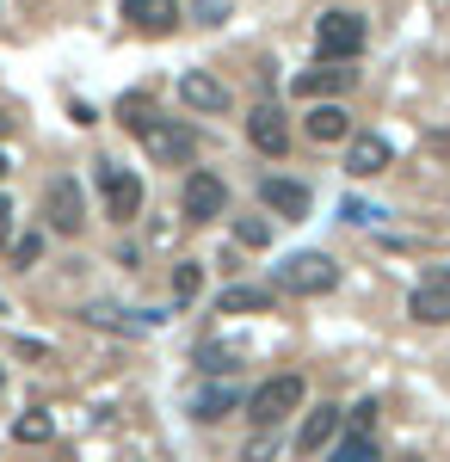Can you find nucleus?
<instances>
[{
    "mask_svg": "<svg viewBox=\"0 0 450 462\" xmlns=\"http://www.w3.org/2000/svg\"><path fill=\"white\" fill-rule=\"evenodd\" d=\"M370 426H377V401H358L346 413V431H370Z\"/></svg>",
    "mask_w": 450,
    "mask_h": 462,
    "instance_id": "nucleus-27",
    "label": "nucleus"
},
{
    "mask_svg": "<svg viewBox=\"0 0 450 462\" xmlns=\"http://www.w3.org/2000/svg\"><path fill=\"white\" fill-rule=\"evenodd\" d=\"M235 407H241V389H229V383H210V389H198V401H192L198 420H229Z\"/></svg>",
    "mask_w": 450,
    "mask_h": 462,
    "instance_id": "nucleus-18",
    "label": "nucleus"
},
{
    "mask_svg": "<svg viewBox=\"0 0 450 462\" xmlns=\"http://www.w3.org/2000/svg\"><path fill=\"white\" fill-rule=\"evenodd\" d=\"M0 179H6V154H0Z\"/></svg>",
    "mask_w": 450,
    "mask_h": 462,
    "instance_id": "nucleus-31",
    "label": "nucleus"
},
{
    "mask_svg": "<svg viewBox=\"0 0 450 462\" xmlns=\"http://www.w3.org/2000/svg\"><path fill=\"white\" fill-rule=\"evenodd\" d=\"M314 50H321V62H352L364 50V19L346 13V6H327L314 19Z\"/></svg>",
    "mask_w": 450,
    "mask_h": 462,
    "instance_id": "nucleus-1",
    "label": "nucleus"
},
{
    "mask_svg": "<svg viewBox=\"0 0 450 462\" xmlns=\"http://www.w3.org/2000/svg\"><path fill=\"white\" fill-rule=\"evenodd\" d=\"M333 462H382V450H377V438H370V431H346V438H340V450H333Z\"/></svg>",
    "mask_w": 450,
    "mask_h": 462,
    "instance_id": "nucleus-20",
    "label": "nucleus"
},
{
    "mask_svg": "<svg viewBox=\"0 0 450 462\" xmlns=\"http://www.w3.org/2000/svg\"><path fill=\"white\" fill-rule=\"evenodd\" d=\"M179 204H185V216H192V222H210V216H222V204H229V185H222L216 173H192Z\"/></svg>",
    "mask_w": 450,
    "mask_h": 462,
    "instance_id": "nucleus-8",
    "label": "nucleus"
},
{
    "mask_svg": "<svg viewBox=\"0 0 450 462\" xmlns=\"http://www.w3.org/2000/svg\"><path fill=\"white\" fill-rule=\"evenodd\" d=\"M117 117H124V124H130V130H136V136H148V130H155V124H161V117H155V106H148V99H142V93H130V99H124V106H117Z\"/></svg>",
    "mask_w": 450,
    "mask_h": 462,
    "instance_id": "nucleus-21",
    "label": "nucleus"
},
{
    "mask_svg": "<svg viewBox=\"0 0 450 462\" xmlns=\"http://www.w3.org/2000/svg\"><path fill=\"white\" fill-rule=\"evenodd\" d=\"M277 284L296 290V296H327V290L340 284V265H333L327 253H290V259L277 265Z\"/></svg>",
    "mask_w": 450,
    "mask_h": 462,
    "instance_id": "nucleus-2",
    "label": "nucleus"
},
{
    "mask_svg": "<svg viewBox=\"0 0 450 462\" xmlns=\"http://www.w3.org/2000/svg\"><path fill=\"white\" fill-rule=\"evenodd\" d=\"M340 216H346V222H377V210H370V204H352V198H346V210H340Z\"/></svg>",
    "mask_w": 450,
    "mask_h": 462,
    "instance_id": "nucleus-29",
    "label": "nucleus"
},
{
    "mask_svg": "<svg viewBox=\"0 0 450 462\" xmlns=\"http://www.w3.org/2000/svg\"><path fill=\"white\" fill-rule=\"evenodd\" d=\"M401 462H419V457H401Z\"/></svg>",
    "mask_w": 450,
    "mask_h": 462,
    "instance_id": "nucleus-32",
    "label": "nucleus"
},
{
    "mask_svg": "<svg viewBox=\"0 0 450 462\" xmlns=\"http://www.w3.org/2000/svg\"><path fill=\"white\" fill-rule=\"evenodd\" d=\"M198 364L216 370V376H229V370L241 364V346H198Z\"/></svg>",
    "mask_w": 450,
    "mask_h": 462,
    "instance_id": "nucleus-22",
    "label": "nucleus"
},
{
    "mask_svg": "<svg viewBox=\"0 0 450 462\" xmlns=\"http://www.w3.org/2000/svg\"><path fill=\"white\" fill-rule=\"evenodd\" d=\"M13 431H19V444H43V438H50V413H37V407H32Z\"/></svg>",
    "mask_w": 450,
    "mask_h": 462,
    "instance_id": "nucleus-24",
    "label": "nucleus"
},
{
    "mask_svg": "<svg viewBox=\"0 0 450 462\" xmlns=\"http://www.w3.org/2000/svg\"><path fill=\"white\" fill-rule=\"evenodd\" d=\"M235 241H241V247H266V241H272V228H266V222H253V216H247V222H235Z\"/></svg>",
    "mask_w": 450,
    "mask_h": 462,
    "instance_id": "nucleus-25",
    "label": "nucleus"
},
{
    "mask_svg": "<svg viewBox=\"0 0 450 462\" xmlns=\"http://www.w3.org/2000/svg\"><path fill=\"white\" fill-rule=\"evenodd\" d=\"M382 167H389V143L382 136H370V130L346 136V173L352 179H377Z\"/></svg>",
    "mask_w": 450,
    "mask_h": 462,
    "instance_id": "nucleus-10",
    "label": "nucleus"
},
{
    "mask_svg": "<svg viewBox=\"0 0 450 462\" xmlns=\"http://www.w3.org/2000/svg\"><path fill=\"white\" fill-rule=\"evenodd\" d=\"M167 315H124V309H87V327H105V333H124V339H142L155 333Z\"/></svg>",
    "mask_w": 450,
    "mask_h": 462,
    "instance_id": "nucleus-16",
    "label": "nucleus"
},
{
    "mask_svg": "<svg viewBox=\"0 0 450 462\" xmlns=\"http://www.w3.org/2000/svg\"><path fill=\"white\" fill-rule=\"evenodd\" d=\"M13 259H19V265H37V259H43V235H19V241H13Z\"/></svg>",
    "mask_w": 450,
    "mask_h": 462,
    "instance_id": "nucleus-26",
    "label": "nucleus"
},
{
    "mask_svg": "<svg viewBox=\"0 0 450 462\" xmlns=\"http://www.w3.org/2000/svg\"><path fill=\"white\" fill-rule=\"evenodd\" d=\"M124 19H130L136 32L167 37V32L179 25V6H173V0H124Z\"/></svg>",
    "mask_w": 450,
    "mask_h": 462,
    "instance_id": "nucleus-14",
    "label": "nucleus"
},
{
    "mask_svg": "<svg viewBox=\"0 0 450 462\" xmlns=\"http://www.w3.org/2000/svg\"><path fill=\"white\" fill-rule=\"evenodd\" d=\"M303 407V376H272V383H259L253 401H247V420L259 431H272L284 413H296Z\"/></svg>",
    "mask_w": 450,
    "mask_h": 462,
    "instance_id": "nucleus-3",
    "label": "nucleus"
},
{
    "mask_svg": "<svg viewBox=\"0 0 450 462\" xmlns=\"http://www.w3.org/2000/svg\"><path fill=\"white\" fill-rule=\"evenodd\" d=\"M6 241H13V204L0 198V253H6Z\"/></svg>",
    "mask_w": 450,
    "mask_h": 462,
    "instance_id": "nucleus-30",
    "label": "nucleus"
},
{
    "mask_svg": "<svg viewBox=\"0 0 450 462\" xmlns=\"http://www.w3.org/2000/svg\"><path fill=\"white\" fill-rule=\"evenodd\" d=\"M198 290H204V272H198V265L185 259V265H179V272H173V296H179V302H192Z\"/></svg>",
    "mask_w": 450,
    "mask_h": 462,
    "instance_id": "nucleus-23",
    "label": "nucleus"
},
{
    "mask_svg": "<svg viewBox=\"0 0 450 462\" xmlns=\"http://www.w3.org/2000/svg\"><path fill=\"white\" fill-rule=\"evenodd\" d=\"M340 426H346V407H314L309 420H303V431H296V457H314V450H327Z\"/></svg>",
    "mask_w": 450,
    "mask_h": 462,
    "instance_id": "nucleus-12",
    "label": "nucleus"
},
{
    "mask_svg": "<svg viewBox=\"0 0 450 462\" xmlns=\"http://www.w3.org/2000/svg\"><path fill=\"white\" fill-rule=\"evenodd\" d=\"M309 136H314V143H346V136H352V117L340 106H314L309 111Z\"/></svg>",
    "mask_w": 450,
    "mask_h": 462,
    "instance_id": "nucleus-19",
    "label": "nucleus"
},
{
    "mask_svg": "<svg viewBox=\"0 0 450 462\" xmlns=\"http://www.w3.org/2000/svg\"><path fill=\"white\" fill-rule=\"evenodd\" d=\"M259 198H266V210H277V216H296V222H303V216H309V185H303V179H259Z\"/></svg>",
    "mask_w": 450,
    "mask_h": 462,
    "instance_id": "nucleus-11",
    "label": "nucleus"
},
{
    "mask_svg": "<svg viewBox=\"0 0 450 462\" xmlns=\"http://www.w3.org/2000/svg\"><path fill=\"white\" fill-rule=\"evenodd\" d=\"M43 210H50V228L56 235H80L87 228V210H80V185H74L69 173L56 179L50 191H43Z\"/></svg>",
    "mask_w": 450,
    "mask_h": 462,
    "instance_id": "nucleus-7",
    "label": "nucleus"
},
{
    "mask_svg": "<svg viewBox=\"0 0 450 462\" xmlns=\"http://www.w3.org/2000/svg\"><path fill=\"white\" fill-rule=\"evenodd\" d=\"M142 148H148V161H155V167H192V161H198V130L161 117V124L142 136Z\"/></svg>",
    "mask_w": 450,
    "mask_h": 462,
    "instance_id": "nucleus-4",
    "label": "nucleus"
},
{
    "mask_svg": "<svg viewBox=\"0 0 450 462\" xmlns=\"http://www.w3.org/2000/svg\"><path fill=\"white\" fill-rule=\"evenodd\" d=\"M216 309H222V315H266V309H272V290L266 284H235V290H222Z\"/></svg>",
    "mask_w": 450,
    "mask_h": 462,
    "instance_id": "nucleus-17",
    "label": "nucleus"
},
{
    "mask_svg": "<svg viewBox=\"0 0 450 462\" xmlns=\"http://www.w3.org/2000/svg\"><path fill=\"white\" fill-rule=\"evenodd\" d=\"M99 198H105V216H111V222H136L142 216V179L130 173V167H111V161H105L99 167Z\"/></svg>",
    "mask_w": 450,
    "mask_h": 462,
    "instance_id": "nucleus-5",
    "label": "nucleus"
},
{
    "mask_svg": "<svg viewBox=\"0 0 450 462\" xmlns=\"http://www.w3.org/2000/svg\"><path fill=\"white\" fill-rule=\"evenodd\" d=\"M179 99L192 111H229V87H222L216 74H185V80H179Z\"/></svg>",
    "mask_w": 450,
    "mask_h": 462,
    "instance_id": "nucleus-15",
    "label": "nucleus"
},
{
    "mask_svg": "<svg viewBox=\"0 0 450 462\" xmlns=\"http://www.w3.org/2000/svg\"><path fill=\"white\" fill-rule=\"evenodd\" d=\"M408 315L426 320V327H445V320H450V265L426 272V284L408 296Z\"/></svg>",
    "mask_w": 450,
    "mask_h": 462,
    "instance_id": "nucleus-6",
    "label": "nucleus"
},
{
    "mask_svg": "<svg viewBox=\"0 0 450 462\" xmlns=\"http://www.w3.org/2000/svg\"><path fill=\"white\" fill-rule=\"evenodd\" d=\"M241 462H272V438L259 431V438H253V444H247V450H241Z\"/></svg>",
    "mask_w": 450,
    "mask_h": 462,
    "instance_id": "nucleus-28",
    "label": "nucleus"
},
{
    "mask_svg": "<svg viewBox=\"0 0 450 462\" xmlns=\"http://www.w3.org/2000/svg\"><path fill=\"white\" fill-rule=\"evenodd\" d=\"M247 143L277 161V154L290 148V124H284V111H277V106H253V117H247Z\"/></svg>",
    "mask_w": 450,
    "mask_h": 462,
    "instance_id": "nucleus-9",
    "label": "nucleus"
},
{
    "mask_svg": "<svg viewBox=\"0 0 450 462\" xmlns=\"http://www.w3.org/2000/svg\"><path fill=\"white\" fill-rule=\"evenodd\" d=\"M352 87V62H321V69L296 74V93L303 99H333V93H346Z\"/></svg>",
    "mask_w": 450,
    "mask_h": 462,
    "instance_id": "nucleus-13",
    "label": "nucleus"
}]
</instances>
